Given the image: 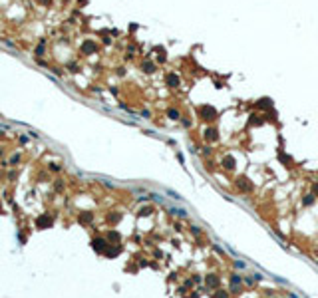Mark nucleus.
I'll list each match as a JSON object with an SVG mask.
<instances>
[{"label":"nucleus","instance_id":"1","mask_svg":"<svg viewBox=\"0 0 318 298\" xmlns=\"http://www.w3.org/2000/svg\"><path fill=\"white\" fill-rule=\"evenodd\" d=\"M201 111H203V115H205L203 119H215V110H213V107H209V105H205V107H203V110H201Z\"/></svg>","mask_w":318,"mask_h":298},{"label":"nucleus","instance_id":"2","mask_svg":"<svg viewBox=\"0 0 318 298\" xmlns=\"http://www.w3.org/2000/svg\"><path fill=\"white\" fill-rule=\"evenodd\" d=\"M94 248H95V251H100V252H104L105 251V241H104V238H95V241H94Z\"/></svg>","mask_w":318,"mask_h":298},{"label":"nucleus","instance_id":"3","mask_svg":"<svg viewBox=\"0 0 318 298\" xmlns=\"http://www.w3.org/2000/svg\"><path fill=\"white\" fill-rule=\"evenodd\" d=\"M219 282H221V280H219L215 274H209V276H207V284H209V286H219Z\"/></svg>","mask_w":318,"mask_h":298},{"label":"nucleus","instance_id":"4","mask_svg":"<svg viewBox=\"0 0 318 298\" xmlns=\"http://www.w3.org/2000/svg\"><path fill=\"white\" fill-rule=\"evenodd\" d=\"M239 187H241V189H245V191H249V189H251L249 179H247V177H241V179H239Z\"/></svg>","mask_w":318,"mask_h":298},{"label":"nucleus","instance_id":"5","mask_svg":"<svg viewBox=\"0 0 318 298\" xmlns=\"http://www.w3.org/2000/svg\"><path fill=\"white\" fill-rule=\"evenodd\" d=\"M171 213L177 215V217H187V211H185V209H177V207H173V209H171Z\"/></svg>","mask_w":318,"mask_h":298},{"label":"nucleus","instance_id":"6","mask_svg":"<svg viewBox=\"0 0 318 298\" xmlns=\"http://www.w3.org/2000/svg\"><path fill=\"white\" fill-rule=\"evenodd\" d=\"M207 139L209 141H215V139H217V131H215V129H207Z\"/></svg>","mask_w":318,"mask_h":298},{"label":"nucleus","instance_id":"7","mask_svg":"<svg viewBox=\"0 0 318 298\" xmlns=\"http://www.w3.org/2000/svg\"><path fill=\"white\" fill-rule=\"evenodd\" d=\"M302 203H304V205H312V203H314V195H312V193H310V195H304Z\"/></svg>","mask_w":318,"mask_h":298},{"label":"nucleus","instance_id":"8","mask_svg":"<svg viewBox=\"0 0 318 298\" xmlns=\"http://www.w3.org/2000/svg\"><path fill=\"white\" fill-rule=\"evenodd\" d=\"M225 167H229V169H233V167H235V159H233V157H225Z\"/></svg>","mask_w":318,"mask_h":298},{"label":"nucleus","instance_id":"9","mask_svg":"<svg viewBox=\"0 0 318 298\" xmlns=\"http://www.w3.org/2000/svg\"><path fill=\"white\" fill-rule=\"evenodd\" d=\"M215 298H229V294L225 290H217V292H215Z\"/></svg>","mask_w":318,"mask_h":298},{"label":"nucleus","instance_id":"10","mask_svg":"<svg viewBox=\"0 0 318 298\" xmlns=\"http://www.w3.org/2000/svg\"><path fill=\"white\" fill-rule=\"evenodd\" d=\"M231 282H233V284H239V282H241V276H239V274H233V276H231Z\"/></svg>","mask_w":318,"mask_h":298},{"label":"nucleus","instance_id":"11","mask_svg":"<svg viewBox=\"0 0 318 298\" xmlns=\"http://www.w3.org/2000/svg\"><path fill=\"white\" fill-rule=\"evenodd\" d=\"M191 232H193V235H199V232H201V229H199V227H191Z\"/></svg>","mask_w":318,"mask_h":298},{"label":"nucleus","instance_id":"12","mask_svg":"<svg viewBox=\"0 0 318 298\" xmlns=\"http://www.w3.org/2000/svg\"><path fill=\"white\" fill-rule=\"evenodd\" d=\"M169 115L173 117V119H177V111H175V110H171V111H169Z\"/></svg>","mask_w":318,"mask_h":298},{"label":"nucleus","instance_id":"13","mask_svg":"<svg viewBox=\"0 0 318 298\" xmlns=\"http://www.w3.org/2000/svg\"><path fill=\"white\" fill-rule=\"evenodd\" d=\"M314 193L318 195V183H316V185H314Z\"/></svg>","mask_w":318,"mask_h":298}]
</instances>
